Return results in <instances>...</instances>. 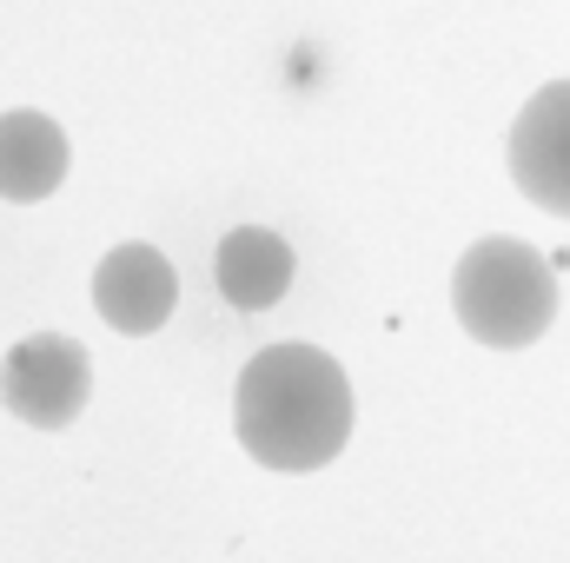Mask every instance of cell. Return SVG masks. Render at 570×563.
<instances>
[{
    "instance_id": "obj_1",
    "label": "cell",
    "mask_w": 570,
    "mask_h": 563,
    "mask_svg": "<svg viewBox=\"0 0 570 563\" xmlns=\"http://www.w3.org/2000/svg\"><path fill=\"white\" fill-rule=\"evenodd\" d=\"M233 424L266 471H318L352 437V385L318 345H266L239 372Z\"/></svg>"
},
{
    "instance_id": "obj_2",
    "label": "cell",
    "mask_w": 570,
    "mask_h": 563,
    "mask_svg": "<svg viewBox=\"0 0 570 563\" xmlns=\"http://www.w3.org/2000/svg\"><path fill=\"white\" fill-rule=\"evenodd\" d=\"M458 325L491 352H524L558 318V273L524 239H478L451 273Z\"/></svg>"
},
{
    "instance_id": "obj_3",
    "label": "cell",
    "mask_w": 570,
    "mask_h": 563,
    "mask_svg": "<svg viewBox=\"0 0 570 563\" xmlns=\"http://www.w3.org/2000/svg\"><path fill=\"white\" fill-rule=\"evenodd\" d=\"M94 398V358L67 332H33L0 358V405L33 431H67Z\"/></svg>"
},
{
    "instance_id": "obj_4",
    "label": "cell",
    "mask_w": 570,
    "mask_h": 563,
    "mask_svg": "<svg viewBox=\"0 0 570 563\" xmlns=\"http://www.w3.org/2000/svg\"><path fill=\"white\" fill-rule=\"evenodd\" d=\"M511 179L538 213L570 219V80H551L524 100V113L511 120Z\"/></svg>"
},
{
    "instance_id": "obj_5",
    "label": "cell",
    "mask_w": 570,
    "mask_h": 563,
    "mask_svg": "<svg viewBox=\"0 0 570 563\" xmlns=\"http://www.w3.org/2000/svg\"><path fill=\"white\" fill-rule=\"evenodd\" d=\"M94 305H100V318L120 332V338H153L166 318H173V305H179V273H173V259L159 253V246H114L107 259H100V273H94Z\"/></svg>"
},
{
    "instance_id": "obj_6",
    "label": "cell",
    "mask_w": 570,
    "mask_h": 563,
    "mask_svg": "<svg viewBox=\"0 0 570 563\" xmlns=\"http://www.w3.org/2000/svg\"><path fill=\"white\" fill-rule=\"evenodd\" d=\"M213 279H219L233 312H273L292 292V246H285L279 233H266V226H233L219 239Z\"/></svg>"
},
{
    "instance_id": "obj_7",
    "label": "cell",
    "mask_w": 570,
    "mask_h": 563,
    "mask_svg": "<svg viewBox=\"0 0 570 563\" xmlns=\"http://www.w3.org/2000/svg\"><path fill=\"white\" fill-rule=\"evenodd\" d=\"M67 166H73L67 134L47 113H0V199L33 206V199L60 192Z\"/></svg>"
}]
</instances>
